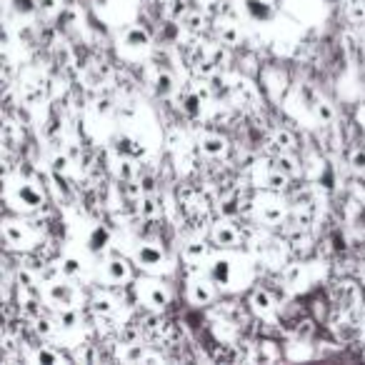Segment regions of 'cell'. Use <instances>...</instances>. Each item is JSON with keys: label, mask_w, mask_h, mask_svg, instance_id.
Segmentation results:
<instances>
[{"label": "cell", "mask_w": 365, "mask_h": 365, "mask_svg": "<svg viewBox=\"0 0 365 365\" xmlns=\"http://www.w3.org/2000/svg\"><path fill=\"white\" fill-rule=\"evenodd\" d=\"M318 118L323 120V123H331V120L336 118V113H333L331 103H318Z\"/></svg>", "instance_id": "cell-20"}, {"label": "cell", "mask_w": 365, "mask_h": 365, "mask_svg": "<svg viewBox=\"0 0 365 365\" xmlns=\"http://www.w3.org/2000/svg\"><path fill=\"white\" fill-rule=\"evenodd\" d=\"M213 240L220 248H235L238 246V230L230 223H215L213 225Z\"/></svg>", "instance_id": "cell-7"}, {"label": "cell", "mask_w": 365, "mask_h": 365, "mask_svg": "<svg viewBox=\"0 0 365 365\" xmlns=\"http://www.w3.org/2000/svg\"><path fill=\"white\" fill-rule=\"evenodd\" d=\"M155 91H158V95H171L173 91H175V88H173V78H171V73H160L158 75V80H155Z\"/></svg>", "instance_id": "cell-12"}, {"label": "cell", "mask_w": 365, "mask_h": 365, "mask_svg": "<svg viewBox=\"0 0 365 365\" xmlns=\"http://www.w3.org/2000/svg\"><path fill=\"white\" fill-rule=\"evenodd\" d=\"M200 148H203V153H206V155H211V158H220V155L228 153V143H225V138H220V135L203 138Z\"/></svg>", "instance_id": "cell-9"}, {"label": "cell", "mask_w": 365, "mask_h": 365, "mask_svg": "<svg viewBox=\"0 0 365 365\" xmlns=\"http://www.w3.org/2000/svg\"><path fill=\"white\" fill-rule=\"evenodd\" d=\"M350 163H353L355 171H365V153H360V150H358V153L350 158Z\"/></svg>", "instance_id": "cell-21"}, {"label": "cell", "mask_w": 365, "mask_h": 365, "mask_svg": "<svg viewBox=\"0 0 365 365\" xmlns=\"http://www.w3.org/2000/svg\"><path fill=\"white\" fill-rule=\"evenodd\" d=\"M246 11L251 13L255 20H268L270 18V8L265 6V3H260V0H248Z\"/></svg>", "instance_id": "cell-11"}, {"label": "cell", "mask_w": 365, "mask_h": 365, "mask_svg": "<svg viewBox=\"0 0 365 365\" xmlns=\"http://www.w3.org/2000/svg\"><path fill=\"white\" fill-rule=\"evenodd\" d=\"M58 323H60L58 328H75V326H78V313H75V310L60 313V315H58Z\"/></svg>", "instance_id": "cell-16"}, {"label": "cell", "mask_w": 365, "mask_h": 365, "mask_svg": "<svg viewBox=\"0 0 365 365\" xmlns=\"http://www.w3.org/2000/svg\"><path fill=\"white\" fill-rule=\"evenodd\" d=\"M105 273H108V278L113 280V283H126V280H131V268H128V263L123 260V258L108 260Z\"/></svg>", "instance_id": "cell-8"}, {"label": "cell", "mask_w": 365, "mask_h": 365, "mask_svg": "<svg viewBox=\"0 0 365 365\" xmlns=\"http://www.w3.org/2000/svg\"><path fill=\"white\" fill-rule=\"evenodd\" d=\"M251 310L255 315H263V318H270V315L275 313V300L270 298V293L265 291V288H258V291H253Z\"/></svg>", "instance_id": "cell-4"}, {"label": "cell", "mask_w": 365, "mask_h": 365, "mask_svg": "<svg viewBox=\"0 0 365 365\" xmlns=\"http://www.w3.org/2000/svg\"><path fill=\"white\" fill-rule=\"evenodd\" d=\"M3 233H6V240L13 248H33L35 243L33 228L20 220H8L6 225H3Z\"/></svg>", "instance_id": "cell-1"}, {"label": "cell", "mask_w": 365, "mask_h": 365, "mask_svg": "<svg viewBox=\"0 0 365 365\" xmlns=\"http://www.w3.org/2000/svg\"><path fill=\"white\" fill-rule=\"evenodd\" d=\"M40 6L46 8V11H53V8H55V0H40Z\"/></svg>", "instance_id": "cell-23"}, {"label": "cell", "mask_w": 365, "mask_h": 365, "mask_svg": "<svg viewBox=\"0 0 365 365\" xmlns=\"http://www.w3.org/2000/svg\"><path fill=\"white\" fill-rule=\"evenodd\" d=\"M68 171V158L65 155H58L55 158V173H65Z\"/></svg>", "instance_id": "cell-22"}, {"label": "cell", "mask_w": 365, "mask_h": 365, "mask_svg": "<svg viewBox=\"0 0 365 365\" xmlns=\"http://www.w3.org/2000/svg\"><path fill=\"white\" fill-rule=\"evenodd\" d=\"M288 185V175L286 173H270L268 175V180H265V188H270V190H283Z\"/></svg>", "instance_id": "cell-13"}, {"label": "cell", "mask_w": 365, "mask_h": 365, "mask_svg": "<svg viewBox=\"0 0 365 365\" xmlns=\"http://www.w3.org/2000/svg\"><path fill=\"white\" fill-rule=\"evenodd\" d=\"M135 260H138V265H140V268H150V270H158L160 265H166V258H163V251H158L155 246L138 248Z\"/></svg>", "instance_id": "cell-6"}, {"label": "cell", "mask_w": 365, "mask_h": 365, "mask_svg": "<svg viewBox=\"0 0 365 365\" xmlns=\"http://www.w3.org/2000/svg\"><path fill=\"white\" fill-rule=\"evenodd\" d=\"M278 171L286 173L288 178H293L298 173V163L291 158V155H280V158H278Z\"/></svg>", "instance_id": "cell-14"}, {"label": "cell", "mask_w": 365, "mask_h": 365, "mask_svg": "<svg viewBox=\"0 0 365 365\" xmlns=\"http://www.w3.org/2000/svg\"><path fill=\"white\" fill-rule=\"evenodd\" d=\"M73 296H75V288L70 283H48V298L51 303L60 305L63 303V308H73Z\"/></svg>", "instance_id": "cell-5"}, {"label": "cell", "mask_w": 365, "mask_h": 365, "mask_svg": "<svg viewBox=\"0 0 365 365\" xmlns=\"http://www.w3.org/2000/svg\"><path fill=\"white\" fill-rule=\"evenodd\" d=\"M140 215H145V218H153L155 215V200L153 198H143L140 200Z\"/></svg>", "instance_id": "cell-17"}, {"label": "cell", "mask_w": 365, "mask_h": 365, "mask_svg": "<svg viewBox=\"0 0 365 365\" xmlns=\"http://www.w3.org/2000/svg\"><path fill=\"white\" fill-rule=\"evenodd\" d=\"M93 310H95L98 315H110L115 310V303L110 300V298H95V300H93Z\"/></svg>", "instance_id": "cell-15"}, {"label": "cell", "mask_w": 365, "mask_h": 365, "mask_svg": "<svg viewBox=\"0 0 365 365\" xmlns=\"http://www.w3.org/2000/svg\"><path fill=\"white\" fill-rule=\"evenodd\" d=\"M275 143H278L280 148H293V145H296V140H293V135L288 131H278V135H275Z\"/></svg>", "instance_id": "cell-18"}, {"label": "cell", "mask_w": 365, "mask_h": 365, "mask_svg": "<svg viewBox=\"0 0 365 365\" xmlns=\"http://www.w3.org/2000/svg\"><path fill=\"white\" fill-rule=\"evenodd\" d=\"M215 296L218 291H215V283L211 280V275L190 283V300H193V305H208Z\"/></svg>", "instance_id": "cell-3"}, {"label": "cell", "mask_w": 365, "mask_h": 365, "mask_svg": "<svg viewBox=\"0 0 365 365\" xmlns=\"http://www.w3.org/2000/svg\"><path fill=\"white\" fill-rule=\"evenodd\" d=\"M138 293H140V300L155 310L168 308V303H171V296H168V291L163 288V283H140Z\"/></svg>", "instance_id": "cell-2"}, {"label": "cell", "mask_w": 365, "mask_h": 365, "mask_svg": "<svg viewBox=\"0 0 365 365\" xmlns=\"http://www.w3.org/2000/svg\"><path fill=\"white\" fill-rule=\"evenodd\" d=\"M58 270H60V275H65V278H75V275L83 273V265H80L78 258H65V260L58 265Z\"/></svg>", "instance_id": "cell-10"}, {"label": "cell", "mask_w": 365, "mask_h": 365, "mask_svg": "<svg viewBox=\"0 0 365 365\" xmlns=\"http://www.w3.org/2000/svg\"><path fill=\"white\" fill-rule=\"evenodd\" d=\"M223 40H225V46H238V28L228 25V28L223 30Z\"/></svg>", "instance_id": "cell-19"}]
</instances>
